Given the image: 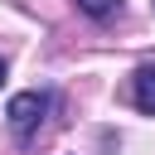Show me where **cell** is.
Wrapping results in <instances>:
<instances>
[{
  "mask_svg": "<svg viewBox=\"0 0 155 155\" xmlns=\"http://www.w3.org/2000/svg\"><path fill=\"white\" fill-rule=\"evenodd\" d=\"M44 111H48V92H19V97H10V131L19 136V140H29L39 126H44Z\"/></svg>",
  "mask_w": 155,
  "mask_h": 155,
  "instance_id": "obj_1",
  "label": "cell"
},
{
  "mask_svg": "<svg viewBox=\"0 0 155 155\" xmlns=\"http://www.w3.org/2000/svg\"><path fill=\"white\" fill-rule=\"evenodd\" d=\"M131 97H136V107H140L145 116H155V63L136 68V78H131Z\"/></svg>",
  "mask_w": 155,
  "mask_h": 155,
  "instance_id": "obj_2",
  "label": "cell"
},
{
  "mask_svg": "<svg viewBox=\"0 0 155 155\" xmlns=\"http://www.w3.org/2000/svg\"><path fill=\"white\" fill-rule=\"evenodd\" d=\"M78 10L92 15V19H111V15L121 10V0H78Z\"/></svg>",
  "mask_w": 155,
  "mask_h": 155,
  "instance_id": "obj_3",
  "label": "cell"
},
{
  "mask_svg": "<svg viewBox=\"0 0 155 155\" xmlns=\"http://www.w3.org/2000/svg\"><path fill=\"white\" fill-rule=\"evenodd\" d=\"M0 82H5V58H0Z\"/></svg>",
  "mask_w": 155,
  "mask_h": 155,
  "instance_id": "obj_4",
  "label": "cell"
}]
</instances>
